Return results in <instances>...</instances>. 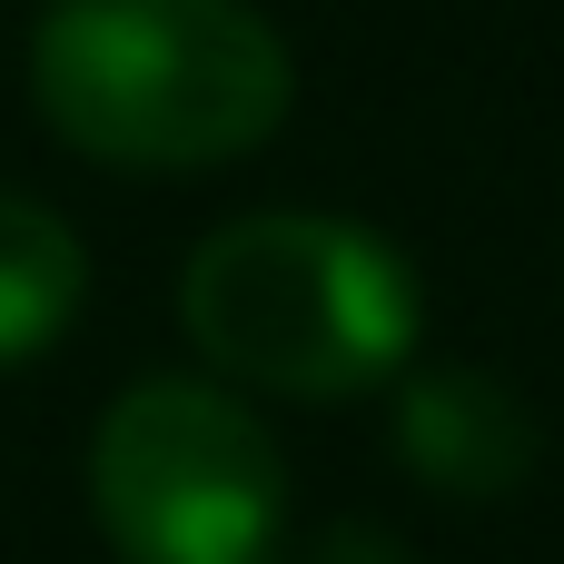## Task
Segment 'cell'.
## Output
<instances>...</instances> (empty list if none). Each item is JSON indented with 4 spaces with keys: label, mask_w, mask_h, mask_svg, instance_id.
Wrapping results in <instances>:
<instances>
[{
    "label": "cell",
    "mask_w": 564,
    "mask_h": 564,
    "mask_svg": "<svg viewBox=\"0 0 564 564\" xmlns=\"http://www.w3.org/2000/svg\"><path fill=\"white\" fill-rule=\"evenodd\" d=\"M30 109L89 169L198 178L288 129L297 59L248 0H50L30 30Z\"/></svg>",
    "instance_id": "6da1fadb"
},
{
    "label": "cell",
    "mask_w": 564,
    "mask_h": 564,
    "mask_svg": "<svg viewBox=\"0 0 564 564\" xmlns=\"http://www.w3.org/2000/svg\"><path fill=\"white\" fill-rule=\"evenodd\" d=\"M178 327H188L198 367L238 397L347 406V397H377L416 367L426 288L357 218L248 208L188 248Z\"/></svg>",
    "instance_id": "7a4b0ae2"
},
{
    "label": "cell",
    "mask_w": 564,
    "mask_h": 564,
    "mask_svg": "<svg viewBox=\"0 0 564 564\" xmlns=\"http://www.w3.org/2000/svg\"><path fill=\"white\" fill-rule=\"evenodd\" d=\"M89 516L119 564H288V456L218 377H129L89 426Z\"/></svg>",
    "instance_id": "3957f363"
},
{
    "label": "cell",
    "mask_w": 564,
    "mask_h": 564,
    "mask_svg": "<svg viewBox=\"0 0 564 564\" xmlns=\"http://www.w3.org/2000/svg\"><path fill=\"white\" fill-rule=\"evenodd\" d=\"M397 456L416 486L456 496V506H506L545 436H535V406L496 377V367H406L397 377Z\"/></svg>",
    "instance_id": "277c9868"
},
{
    "label": "cell",
    "mask_w": 564,
    "mask_h": 564,
    "mask_svg": "<svg viewBox=\"0 0 564 564\" xmlns=\"http://www.w3.org/2000/svg\"><path fill=\"white\" fill-rule=\"evenodd\" d=\"M89 307V248L50 198L0 188V367H30Z\"/></svg>",
    "instance_id": "5b68a950"
},
{
    "label": "cell",
    "mask_w": 564,
    "mask_h": 564,
    "mask_svg": "<svg viewBox=\"0 0 564 564\" xmlns=\"http://www.w3.org/2000/svg\"><path fill=\"white\" fill-rule=\"evenodd\" d=\"M297 564H416L397 535H377V525H327L317 545H297Z\"/></svg>",
    "instance_id": "8992f818"
}]
</instances>
